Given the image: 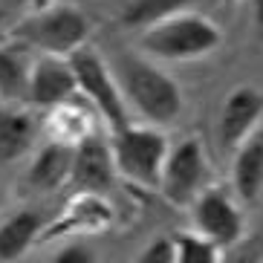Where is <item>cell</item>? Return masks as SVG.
<instances>
[{"mask_svg":"<svg viewBox=\"0 0 263 263\" xmlns=\"http://www.w3.org/2000/svg\"><path fill=\"white\" fill-rule=\"evenodd\" d=\"M76 90H78V81L70 61L64 64V61H55V58H47L29 72V99L38 107H49V110L58 107L64 101H70Z\"/></svg>","mask_w":263,"mask_h":263,"instance_id":"30bf717a","label":"cell"},{"mask_svg":"<svg viewBox=\"0 0 263 263\" xmlns=\"http://www.w3.org/2000/svg\"><path fill=\"white\" fill-rule=\"evenodd\" d=\"M52 133H55V142H64V145H72L76 147L78 142L90 136L93 127H90V116H87L81 107H76L72 101H64L58 107H52Z\"/></svg>","mask_w":263,"mask_h":263,"instance_id":"9a60e30c","label":"cell"},{"mask_svg":"<svg viewBox=\"0 0 263 263\" xmlns=\"http://www.w3.org/2000/svg\"><path fill=\"white\" fill-rule=\"evenodd\" d=\"M55 260L58 263H90L93 260V252H90L87 246H81V243H76V246L61 249V252L55 255Z\"/></svg>","mask_w":263,"mask_h":263,"instance_id":"ffe728a7","label":"cell"},{"mask_svg":"<svg viewBox=\"0 0 263 263\" xmlns=\"http://www.w3.org/2000/svg\"><path fill=\"white\" fill-rule=\"evenodd\" d=\"M255 24H257L260 38H263V0H255Z\"/></svg>","mask_w":263,"mask_h":263,"instance_id":"44dd1931","label":"cell"},{"mask_svg":"<svg viewBox=\"0 0 263 263\" xmlns=\"http://www.w3.org/2000/svg\"><path fill=\"white\" fill-rule=\"evenodd\" d=\"M113 162L127 179L139 185H156L162 179V165L168 156V139L151 127L124 124L113 130Z\"/></svg>","mask_w":263,"mask_h":263,"instance_id":"3957f363","label":"cell"},{"mask_svg":"<svg viewBox=\"0 0 263 263\" xmlns=\"http://www.w3.org/2000/svg\"><path fill=\"white\" fill-rule=\"evenodd\" d=\"M0 24H3V9H0Z\"/></svg>","mask_w":263,"mask_h":263,"instance_id":"7402d4cb","label":"cell"},{"mask_svg":"<svg viewBox=\"0 0 263 263\" xmlns=\"http://www.w3.org/2000/svg\"><path fill=\"white\" fill-rule=\"evenodd\" d=\"M35 139V124L26 113L0 110V162L17 159Z\"/></svg>","mask_w":263,"mask_h":263,"instance_id":"5bb4252c","label":"cell"},{"mask_svg":"<svg viewBox=\"0 0 263 263\" xmlns=\"http://www.w3.org/2000/svg\"><path fill=\"white\" fill-rule=\"evenodd\" d=\"M197 232L202 237H209L211 243H217V246H232L243 234L240 211L220 191L202 194L200 202H197Z\"/></svg>","mask_w":263,"mask_h":263,"instance_id":"9c48e42d","label":"cell"},{"mask_svg":"<svg viewBox=\"0 0 263 263\" xmlns=\"http://www.w3.org/2000/svg\"><path fill=\"white\" fill-rule=\"evenodd\" d=\"M113 151L104 145L99 133H90L72 147V168L70 179L84 191H107L113 185Z\"/></svg>","mask_w":263,"mask_h":263,"instance_id":"52a82bcc","label":"cell"},{"mask_svg":"<svg viewBox=\"0 0 263 263\" xmlns=\"http://www.w3.org/2000/svg\"><path fill=\"white\" fill-rule=\"evenodd\" d=\"M87 32H90L87 17L76 9L61 6L24 21L17 26V38L55 55H72L87 41Z\"/></svg>","mask_w":263,"mask_h":263,"instance_id":"277c9868","label":"cell"},{"mask_svg":"<svg viewBox=\"0 0 263 263\" xmlns=\"http://www.w3.org/2000/svg\"><path fill=\"white\" fill-rule=\"evenodd\" d=\"M70 67H72V72H76L78 90L87 96V101L104 116V122H107L113 130L130 124L127 122V110H124L122 96H119L116 84H113V78H110L107 67H104V61H101L93 49H84V47L76 49V52L70 55Z\"/></svg>","mask_w":263,"mask_h":263,"instance_id":"5b68a950","label":"cell"},{"mask_svg":"<svg viewBox=\"0 0 263 263\" xmlns=\"http://www.w3.org/2000/svg\"><path fill=\"white\" fill-rule=\"evenodd\" d=\"M177 260L179 263H214L217 260V243H211L202 234H177Z\"/></svg>","mask_w":263,"mask_h":263,"instance_id":"ac0fdd59","label":"cell"},{"mask_svg":"<svg viewBox=\"0 0 263 263\" xmlns=\"http://www.w3.org/2000/svg\"><path fill=\"white\" fill-rule=\"evenodd\" d=\"M188 0H130L124 9V24L127 26H154L165 17L177 15L185 9Z\"/></svg>","mask_w":263,"mask_h":263,"instance_id":"2e32d148","label":"cell"},{"mask_svg":"<svg viewBox=\"0 0 263 263\" xmlns=\"http://www.w3.org/2000/svg\"><path fill=\"white\" fill-rule=\"evenodd\" d=\"M116 78L122 81L127 99L139 107L145 119L156 124H168L179 116L182 93L162 70H156L133 55H122L116 64Z\"/></svg>","mask_w":263,"mask_h":263,"instance_id":"6da1fadb","label":"cell"},{"mask_svg":"<svg viewBox=\"0 0 263 263\" xmlns=\"http://www.w3.org/2000/svg\"><path fill=\"white\" fill-rule=\"evenodd\" d=\"M29 96V72L15 52L0 49V96Z\"/></svg>","mask_w":263,"mask_h":263,"instance_id":"e0dca14e","label":"cell"},{"mask_svg":"<svg viewBox=\"0 0 263 263\" xmlns=\"http://www.w3.org/2000/svg\"><path fill=\"white\" fill-rule=\"evenodd\" d=\"M263 116V93L255 87H237L229 93L220 113V145L234 147L249 136V130Z\"/></svg>","mask_w":263,"mask_h":263,"instance_id":"ba28073f","label":"cell"},{"mask_svg":"<svg viewBox=\"0 0 263 263\" xmlns=\"http://www.w3.org/2000/svg\"><path fill=\"white\" fill-rule=\"evenodd\" d=\"M70 168H72V145L52 142V145L44 147L38 154V159L32 162L29 182L38 185V188H55L70 177Z\"/></svg>","mask_w":263,"mask_h":263,"instance_id":"4fadbf2b","label":"cell"},{"mask_svg":"<svg viewBox=\"0 0 263 263\" xmlns=\"http://www.w3.org/2000/svg\"><path fill=\"white\" fill-rule=\"evenodd\" d=\"M202 171H205V159H202V147L197 139L179 142L174 151H168L162 165V191L171 202H188L194 191L202 182Z\"/></svg>","mask_w":263,"mask_h":263,"instance_id":"8992f818","label":"cell"},{"mask_svg":"<svg viewBox=\"0 0 263 263\" xmlns=\"http://www.w3.org/2000/svg\"><path fill=\"white\" fill-rule=\"evenodd\" d=\"M263 188V133L240 142L234 156V191L243 200H255Z\"/></svg>","mask_w":263,"mask_h":263,"instance_id":"8fae6325","label":"cell"},{"mask_svg":"<svg viewBox=\"0 0 263 263\" xmlns=\"http://www.w3.org/2000/svg\"><path fill=\"white\" fill-rule=\"evenodd\" d=\"M220 29L197 15H171L147 26L142 35V49L159 58H197L220 47Z\"/></svg>","mask_w":263,"mask_h":263,"instance_id":"7a4b0ae2","label":"cell"},{"mask_svg":"<svg viewBox=\"0 0 263 263\" xmlns=\"http://www.w3.org/2000/svg\"><path fill=\"white\" fill-rule=\"evenodd\" d=\"M177 260V243L174 237H154L139 252V263H174Z\"/></svg>","mask_w":263,"mask_h":263,"instance_id":"d6986e66","label":"cell"},{"mask_svg":"<svg viewBox=\"0 0 263 263\" xmlns=\"http://www.w3.org/2000/svg\"><path fill=\"white\" fill-rule=\"evenodd\" d=\"M41 232L38 211H17L0 226V260H17Z\"/></svg>","mask_w":263,"mask_h":263,"instance_id":"7c38bea8","label":"cell"}]
</instances>
